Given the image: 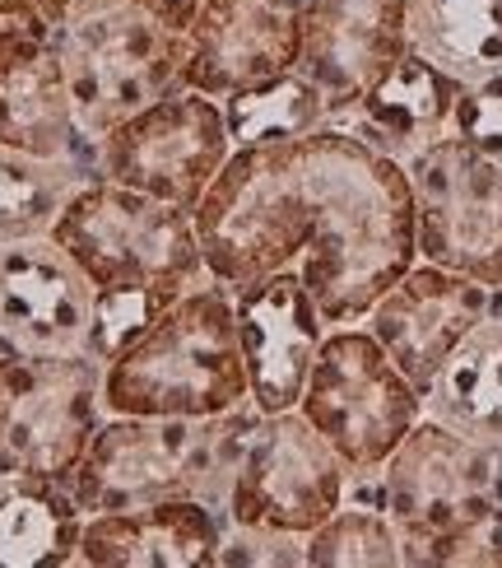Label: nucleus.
Listing matches in <instances>:
<instances>
[{
	"label": "nucleus",
	"instance_id": "obj_1",
	"mask_svg": "<svg viewBox=\"0 0 502 568\" xmlns=\"http://www.w3.org/2000/svg\"><path fill=\"white\" fill-rule=\"evenodd\" d=\"M191 215L214 280L243 290L294 271L326 326L363 322L419 262L404 169L330 122L233 150Z\"/></svg>",
	"mask_w": 502,
	"mask_h": 568
},
{
	"label": "nucleus",
	"instance_id": "obj_2",
	"mask_svg": "<svg viewBox=\"0 0 502 568\" xmlns=\"http://www.w3.org/2000/svg\"><path fill=\"white\" fill-rule=\"evenodd\" d=\"M52 239L75 256V266L99 294L93 354L103 364L131 336H140L167 303L209 280L196 215L107 178L80 186L52 224Z\"/></svg>",
	"mask_w": 502,
	"mask_h": 568
},
{
	"label": "nucleus",
	"instance_id": "obj_3",
	"mask_svg": "<svg viewBox=\"0 0 502 568\" xmlns=\"http://www.w3.org/2000/svg\"><path fill=\"white\" fill-rule=\"evenodd\" d=\"M243 400H252V377L237 336V294L214 275L167 303L103 364L107 415L205 419Z\"/></svg>",
	"mask_w": 502,
	"mask_h": 568
},
{
	"label": "nucleus",
	"instance_id": "obj_4",
	"mask_svg": "<svg viewBox=\"0 0 502 568\" xmlns=\"http://www.w3.org/2000/svg\"><path fill=\"white\" fill-rule=\"evenodd\" d=\"M52 42L65 70L70 112L89 145H99L112 126H122L140 108L182 89L186 33L167 29L135 0L75 10Z\"/></svg>",
	"mask_w": 502,
	"mask_h": 568
},
{
	"label": "nucleus",
	"instance_id": "obj_5",
	"mask_svg": "<svg viewBox=\"0 0 502 568\" xmlns=\"http://www.w3.org/2000/svg\"><path fill=\"white\" fill-rule=\"evenodd\" d=\"M493 447L423 415L381 462V504L404 546V568H438V555L470 527L489 523Z\"/></svg>",
	"mask_w": 502,
	"mask_h": 568
},
{
	"label": "nucleus",
	"instance_id": "obj_6",
	"mask_svg": "<svg viewBox=\"0 0 502 568\" xmlns=\"http://www.w3.org/2000/svg\"><path fill=\"white\" fill-rule=\"evenodd\" d=\"M298 410L349 470H381L400 438L423 419V392L391 364L372 331L354 322L326 331Z\"/></svg>",
	"mask_w": 502,
	"mask_h": 568
},
{
	"label": "nucleus",
	"instance_id": "obj_7",
	"mask_svg": "<svg viewBox=\"0 0 502 568\" xmlns=\"http://www.w3.org/2000/svg\"><path fill=\"white\" fill-rule=\"evenodd\" d=\"M103 419V359L0 349V457L14 470L70 480Z\"/></svg>",
	"mask_w": 502,
	"mask_h": 568
},
{
	"label": "nucleus",
	"instance_id": "obj_8",
	"mask_svg": "<svg viewBox=\"0 0 502 568\" xmlns=\"http://www.w3.org/2000/svg\"><path fill=\"white\" fill-rule=\"evenodd\" d=\"M419 262L502 290V159L442 131L404 163Z\"/></svg>",
	"mask_w": 502,
	"mask_h": 568
},
{
	"label": "nucleus",
	"instance_id": "obj_9",
	"mask_svg": "<svg viewBox=\"0 0 502 568\" xmlns=\"http://www.w3.org/2000/svg\"><path fill=\"white\" fill-rule=\"evenodd\" d=\"M228 159L224 103L201 89H173L99 140V178L182 210L201 205Z\"/></svg>",
	"mask_w": 502,
	"mask_h": 568
},
{
	"label": "nucleus",
	"instance_id": "obj_10",
	"mask_svg": "<svg viewBox=\"0 0 502 568\" xmlns=\"http://www.w3.org/2000/svg\"><path fill=\"white\" fill-rule=\"evenodd\" d=\"M345 494H349L345 457L307 424L298 406L275 410L256 419V429L243 447L224 523L313 536L345 504Z\"/></svg>",
	"mask_w": 502,
	"mask_h": 568
},
{
	"label": "nucleus",
	"instance_id": "obj_11",
	"mask_svg": "<svg viewBox=\"0 0 502 568\" xmlns=\"http://www.w3.org/2000/svg\"><path fill=\"white\" fill-rule=\"evenodd\" d=\"M196 447H201V419L107 415L65 485L84 517L145 508L158 499H191Z\"/></svg>",
	"mask_w": 502,
	"mask_h": 568
},
{
	"label": "nucleus",
	"instance_id": "obj_12",
	"mask_svg": "<svg viewBox=\"0 0 502 568\" xmlns=\"http://www.w3.org/2000/svg\"><path fill=\"white\" fill-rule=\"evenodd\" d=\"M93 336L99 294L75 256L52 233L0 243V349L93 354Z\"/></svg>",
	"mask_w": 502,
	"mask_h": 568
},
{
	"label": "nucleus",
	"instance_id": "obj_13",
	"mask_svg": "<svg viewBox=\"0 0 502 568\" xmlns=\"http://www.w3.org/2000/svg\"><path fill=\"white\" fill-rule=\"evenodd\" d=\"M498 303H502V290H493V284H480V280L433 266V262H414L368 307L363 326L377 336V345L391 354V364L410 377L419 392H428L438 368L451 359V349H457Z\"/></svg>",
	"mask_w": 502,
	"mask_h": 568
},
{
	"label": "nucleus",
	"instance_id": "obj_14",
	"mask_svg": "<svg viewBox=\"0 0 502 568\" xmlns=\"http://www.w3.org/2000/svg\"><path fill=\"white\" fill-rule=\"evenodd\" d=\"M303 0H201L186 23L182 89L233 99L243 89L289 75L298 61Z\"/></svg>",
	"mask_w": 502,
	"mask_h": 568
},
{
	"label": "nucleus",
	"instance_id": "obj_15",
	"mask_svg": "<svg viewBox=\"0 0 502 568\" xmlns=\"http://www.w3.org/2000/svg\"><path fill=\"white\" fill-rule=\"evenodd\" d=\"M410 52L404 0H307L294 70L326 99V122L345 112Z\"/></svg>",
	"mask_w": 502,
	"mask_h": 568
},
{
	"label": "nucleus",
	"instance_id": "obj_16",
	"mask_svg": "<svg viewBox=\"0 0 502 568\" xmlns=\"http://www.w3.org/2000/svg\"><path fill=\"white\" fill-rule=\"evenodd\" d=\"M237 294V336L252 377V406L260 415L294 410L307 373L326 341V317L294 271L243 284Z\"/></svg>",
	"mask_w": 502,
	"mask_h": 568
},
{
	"label": "nucleus",
	"instance_id": "obj_17",
	"mask_svg": "<svg viewBox=\"0 0 502 568\" xmlns=\"http://www.w3.org/2000/svg\"><path fill=\"white\" fill-rule=\"evenodd\" d=\"M57 33H38L33 23H0V140L42 159H93L70 112L65 70L57 57Z\"/></svg>",
	"mask_w": 502,
	"mask_h": 568
},
{
	"label": "nucleus",
	"instance_id": "obj_18",
	"mask_svg": "<svg viewBox=\"0 0 502 568\" xmlns=\"http://www.w3.org/2000/svg\"><path fill=\"white\" fill-rule=\"evenodd\" d=\"M219 536L224 513L201 499L89 513L75 568H219Z\"/></svg>",
	"mask_w": 502,
	"mask_h": 568
},
{
	"label": "nucleus",
	"instance_id": "obj_19",
	"mask_svg": "<svg viewBox=\"0 0 502 568\" xmlns=\"http://www.w3.org/2000/svg\"><path fill=\"white\" fill-rule=\"evenodd\" d=\"M465 84L419 52H404L363 99L330 116V126L358 135L368 150L396 159L400 169L447 131Z\"/></svg>",
	"mask_w": 502,
	"mask_h": 568
},
{
	"label": "nucleus",
	"instance_id": "obj_20",
	"mask_svg": "<svg viewBox=\"0 0 502 568\" xmlns=\"http://www.w3.org/2000/svg\"><path fill=\"white\" fill-rule=\"evenodd\" d=\"M84 513L65 480L0 470V568H75Z\"/></svg>",
	"mask_w": 502,
	"mask_h": 568
},
{
	"label": "nucleus",
	"instance_id": "obj_21",
	"mask_svg": "<svg viewBox=\"0 0 502 568\" xmlns=\"http://www.w3.org/2000/svg\"><path fill=\"white\" fill-rule=\"evenodd\" d=\"M423 415L484 447H502V303L438 368L423 392Z\"/></svg>",
	"mask_w": 502,
	"mask_h": 568
},
{
	"label": "nucleus",
	"instance_id": "obj_22",
	"mask_svg": "<svg viewBox=\"0 0 502 568\" xmlns=\"http://www.w3.org/2000/svg\"><path fill=\"white\" fill-rule=\"evenodd\" d=\"M404 33L461 84L502 75V0H404Z\"/></svg>",
	"mask_w": 502,
	"mask_h": 568
},
{
	"label": "nucleus",
	"instance_id": "obj_23",
	"mask_svg": "<svg viewBox=\"0 0 502 568\" xmlns=\"http://www.w3.org/2000/svg\"><path fill=\"white\" fill-rule=\"evenodd\" d=\"M93 178V159H42L0 140V243L52 233L61 210Z\"/></svg>",
	"mask_w": 502,
	"mask_h": 568
},
{
	"label": "nucleus",
	"instance_id": "obj_24",
	"mask_svg": "<svg viewBox=\"0 0 502 568\" xmlns=\"http://www.w3.org/2000/svg\"><path fill=\"white\" fill-rule=\"evenodd\" d=\"M224 116H228L233 150L270 145V140H294V135L326 126V99L298 70H289V75H279V80H266V84L224 99Z\"/></svg>",
	"mask_w": 502,
	"mask_h": 568
},
{
	"label": "nucleus",
	"instance_id": "obj_25",
	"mask_svg": "<svg viewBox=\"0 0 502 568\" xmlns=\"http://www.w3.org/2000/svg\"><path fill=\"white\" fill-rule=\"evenodd\" d=\"M404 546L387 508L345 499L307 536V568H400Z\"/></svg>",
	"mask_w": 502,
	"mask_h": 568
},
{
	"label": "nucleus",
	"instance_id": "obj_26",
	"mask_svg": "<svg viewBox=\"0 0 502 568\" xmlns=\"http://www.w3.org/2000/svg\"><path fill=\"white\" fill-rule=\"evenodd\" d=\"M303 564H307V536L252 527V523H224L219 568H303Z\"/></svg>",
	"mask_w": 502,
	"mask_h": 568
},
{
	"label": "nucleus",
	"instance_id": "obj_27",
	"mask_svg": "<svg viewBox=\"0 0 502 568\" xmlns=\"http://www.w3.org/2000/svg\"><path fill=\"white\" fill-rule=\"evenodd\" d=\"M447 131L502 159V75H493L484 84H465Z\"/></svg>",
	"mask_w": 502,
	"mask_h": 568
},
{
	"label": "nucleus",
	"instance_id": "obj_28",
	"mask_svg": "<svg viewBox=\"0 0 502 568\" xmlns=\"http://www.w3.org/2000/svg\"><path fill=\"white\" fill-rule=\"evenodd\" d=\"M70 19V0H0V23H33L38 33H57Z\"/></svg>",
	"mask_w": 502,
	"mask_h": 568
},
{
	"label": "nucleus",
	"instance_id": "obj_29",
	"mask_svg": "<svg viewBox=\"0 0 502 568\" xmlns=\"http://www.w3.org/2000/svg\"><path fill=\"white\" fill-rule=\"evenodd\" d=\"M140 10H150L154 19H163L167 29H182L186 33V23H191V14L201 10V0H135Z\"/></svg>",
	"mask_w": 502,
	"mask_h": 568
},
{
	"label": "nucleus",
	"instance_id": "obj_30",
	"mask_svg": "<svg viewBox=\"0 0 502 568\" xmlns=\"http://www.w3.org/2000/svg\"><path fill=\"white\" fill-rule=\"evenodd\" d=\"M489 485H493V504L502 508V447H493V470H489Z\"/></svg>",
	"mask_w": 502,
	"mask_h": 568
},
{
	"label": "nucleus",
	"instance_id": "obj_31",
	"mask_svg": "<svg viewBox=\"0 0 502 568\" xmlns=\"http://www.w3.org/2000/svg\"><path fill=\"white\" fill-rule=\"evenodd\" d=\"M99 6H112V0H70V14L75 10H99Z\"/></svg>",
	"mask_w": 502,
	"mask_h": 568
},
{
	"label": "nucleus",
	"instance_id": "obj_32",
	"mask_svg": "<svg viewBox=\"0 0 502 568\" xmlns=\"http://www.w3.org/2000/svg\"><path fill=\"white\" fill-rule=\"evenodd\" d=\"M6 466H10V462H6V457H0V470H6Z\"/></svg>",
	"mask_w": 502,
	"mask_h": 568
}]
</instances>
